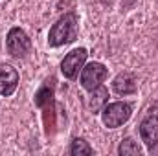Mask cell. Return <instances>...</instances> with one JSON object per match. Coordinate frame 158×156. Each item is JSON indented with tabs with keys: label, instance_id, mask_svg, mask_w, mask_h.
I'll return each mask as SVG.
<instances>
[{
	"label": "cell",
	"instance_id": "cell-1",
	"mask_svg": "<svg viewBox=\"0 0 158 156\" xmlns=\"http://www.w3.org/2000/svg\"><path fill=\"white\" fill-rule=\"evenodd\" d=\"M79 33V17L76 11L64 13L48 31V46L59 48L64 44H70L77 39Z\"/></svg>",
	"mask_w": 158,
	"mask_h": 156
},
{
	"label": "cell",
	"instance_id": "cell-2",
	"mask_svg": "<svg viewBox=\"0 0 158 156\" xmlns=\"http://www.w3.org/2000/svg\"><path fill=\"white\" fill-rule=\"evenodd\" d=\"M132 116V105L125 101L107 103L101 109V121L107 129H118L123 123H127Z\"/></svg>",
	"mask_w": 158,
	"mask_h": 156
},
{
	"label": "cell",
	"instance_id": "cell-3",
	"mask_svg": "<svg viewBox=\"0 0 158 156\" xmlns=\"http://www.w3.org/2000/svg\"><path fill=\"white\" fill-rule=\"evenodd\" d=\"M6 50L7 53L13 57V59H24L28 57V53L31 51V39L28 37V33L15 26L7 31V37H6Z\"/></svg>",
	"mask_w": 158,
	"mask_h": 156
},
{
	"label": "cell",
	"instance_id": "cell-4",
	"mask_svg": "<svg viewBox=\"0 0 158 156\" xmlns=\"http://www.w3.org/2000/svg\"><path fill=\"white\" fill-rule=\"evenodd\" d=\"M86 57H88V51L86 48H76L72 50L70 53H66V57L61 61V74L66 79L74 81L79 76V72L83 70L85 63H86Z\"/></svg>",
	"mask_w": 158,
	"mask_h": 156
},
{
	"label": "cell",
	"instance_id": "cell-5",
	"mask_svg": "<svg viewBox=\"0 0 158 156\" xmlns=\"http://www.w3.org/2000/svg\"><path fill=\"white\" fill-rule=\"evenodd\" d=\"M109 76V70L105 68V64L101 63H88L86 66H83L81 76H79V83L85 90H94L96 86H99Z\"/></svg>",
	"mask_w": 158,
	"mask_h": 156
},
{
	"label": "cell",
	"instance_id": "cell-6",
	"mask_svg": "<svg viewBox=\"0 0 158 156\" xmlns=\"http://www.w3.org/2000/svg\"><path fill=\"white\" fill-rule=\"evenodd\" d=\"M19 81H20V76L15 66L7 63H0V96L4 97L13 96L19 86Z\"/></svg>",
	"mask_w": 158,
	"mask_h": 156
},
{
	"label": "cell",
	"instance_id": "cell-7",
	"mask_svg": "<svg viewBox=\"0 0 158 156\" xmlns=\"http://www.w3.org/2000/svg\"><path fill=\"white\" fill-rule=\"evenodd\" d=\"M140 138L142 142L147 145L149 151H155L158 145V116L156 114H149L142 119L140 123Z\"/></svg>",
	"mask_w": 158,
	"mask_h": 156
},
{
	"label": "cell",
	"instance_id": "cell-8",
	"mask_svg": "<svg viewBox=\"0 0 158 156\" xmlns=\"http://www.w3.org/2000/svg\"><path fill=\"white\" fill-rule=\"evenodd\" d=\"M112 88L118 96H132L138 92L136 76L132 72H119L112 81Z\"/></svg>",
	"mask_w": 158,
	"mask_h": 156
},
{
	"label": "cell",
	"instance_id": "cell-9",
	"mask_svg": "<svg viewBox=\"0 0 158 156\" xmlns=\"http://www.w3.org/2000/svg\"><path fill=\"white\" fill-rule=\"evenodd\" d=\"M107 103H109V88H107V86L99 84V86H96L94 90H90V97H88V109H90L94 114L101 112V109H103Z\"/></svg>",
	"mask_w": 158,
	"mask_h": 156
},
{
	"label": "cell",
	"instance_id": "cell-10",
	"mask_svg": "<svg viewBox=\"0 0 158 156\" xmlns=\"http://www.w3.org/2000/svg\"><path fill=\"white\" fill-rule=\"evenodd\" d=\"M70 154L72 156H90L94 154V149L90 147V143L83 138H74L70 143Z\"/></svg>",
	"mask_w": 158,
	"mask_h": 156
},
{
	"label": "cell",
	"instance_id": "cell-11",
	"mask_svg": "<svg viewBox=\"0 0 158 156\" xmlns=\"http://www.w3.org/2000/svg\"><path fill=\"white\" fill-rule=\"evenodd\" d=\"M118 154L119 156H136L142 154V147L138 145V142H134L132 138H123L121 143L118 147Z\"/></svg>",
	"mask_w": 158,
	"mask_h": 156
},
{
	"label": "cell",
	"instance_id": "cell-12",
	"mask_svg": "<svg viewBox=\"0 0 158 156\" xmlns=\"http://www.w3.org/2000/svg\"><path fill=\"white\" fill-rule=\"evenodd\" d=\"M136 4L138 0H121V11H131Z\"/></svg>",
	"mask_w": 158,
	"mask_h": 156
},
{
	"label": "cell",
	"instance_id": "cell-13",
	"mask_svg": "<svg viewBox=\"0 0 158 156\" xmlns=\"http://www.w3.org/2000/svg\"><path fill=\"white\" fill-rule=\"evenodd\" d=\"M112 2H114V0H101V4H103V6H107V7H110V6H112Z\"/></svg>",
	"mask_w": 158,
	"mask_h": 156
}]
</instances>
